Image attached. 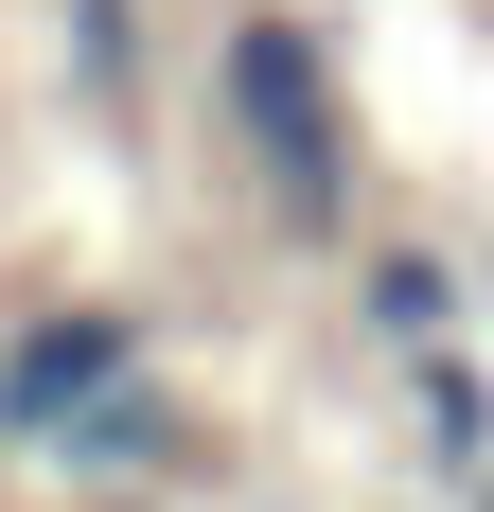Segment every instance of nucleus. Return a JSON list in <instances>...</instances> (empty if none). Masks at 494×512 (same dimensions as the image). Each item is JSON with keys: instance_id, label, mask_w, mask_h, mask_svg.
Segmentation results:
<instances>
[{"instance_id": "f257e3e1", "label": "nucleus", "mask_w": 494, "mask_h": 512, "mask_svg": "<svg viewBox=\"0 0 494 512\" xmlns=\"http://www.w3.org/2000/svg\"><path fill=\"white\" fill-rule=\"evenodd\" d=\"M212 142L265 177V212L300 248L353 230V71H336V36L300 0H230L212 18Z\"/></svg>"}, {"instance_id": "f03ea898", "label": "nucleus", "mask_w": 494, "mask_h": 512, "mask_svg": "<svg viewBox=\"0 0 494 512\" xmlns=\"http://www.w3.org/2000/svg\"><path fill=\"white\" fill-rule=\"evenodd\" d=\"M124 371H159V318H142V301H106V283L18 301V318H0V460L36 477V442H53L71 407H106Z\"/></svg>"}, {"instance_id": "7ed1b4c3", "label": "nucleus", "mask_w": 494, "mask_h": 512, "mask_svg": "<svg viewBox=\"0 0 494 512\" xmlns=\"http://www.w3.org/2000/svg\"><path fill=\"white\" fill-rule=\"evenodd\" d=\"M195 407H177V389H159V371H124V389H106V407H71L36 442V477L53 495H195Z\"/></svg>"}, {"instance_id": "20e7f679", "label": "nucleus", "mask_w": 494, "mask_h": 512, "mask_svg": "<svg viewBox=\"0 0 494 512\" xmlns=\"http://www.w3.org/2000/svg\"><path fill=\"white\" fill-rule=\"evenodd\" d=\"M353 336L371 354H442V336H477V283H459V248H353Z\"/></svg>"}, {"instance_id": "39448f33", "label": "nucleus", "mask_w": 494, "mask_h": 512, "mask_svg": "<svg viewBox=\"0 0 494 512\" xmlns=\"http://www.w3.org/2000/svg\"><path fill=\"white\" fill-rule=\"evenodd\" d=\"M406 442H424V477H477V460H494V371H477V336L406 354Z\"/></svg>"}, {"instance_id": "423d86ee", "label": "nucleus", "mask_w": 494, "mask_h": 512, "mask_svg": "<svg viewBox=\"0 0 494 512\" xmlns=\"http://www.w3.org/2000/svg\"><path fill=\"white\" fill-rule=\"evenodd\" d=\"M53 53L106 124H142V0H53Z\"/></svg>"}, {"instance_id": "0eeeda50", "label": "nucleus", "mask_w": 494, "mask_h": 512, "mask_svg": "<svg viewBox=\"0 0 494 512\" xmlns=\"http://www.w3.org/2000/svg\"><path fill=\"white\" fill-rule=\"evenodd\" d=\"M71 512H177V495H71Z\"/></svg>"}, {"instance_id": "6e6552de", "label": "nucleus", "mask_w": 494, "mask_h": 512, "mask_svg": "<svg viewBox=\"0 0 494 512\" xmlns=\"http://www.w3.org/2000/svg\"><path fill=\"white\" fill-rule=\"evenodd\" d=\"M459 512H494V460H477V477H459Z\"/></svg>"}]
</instances>
